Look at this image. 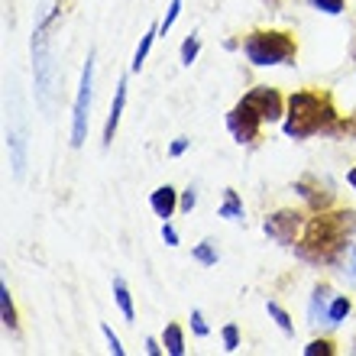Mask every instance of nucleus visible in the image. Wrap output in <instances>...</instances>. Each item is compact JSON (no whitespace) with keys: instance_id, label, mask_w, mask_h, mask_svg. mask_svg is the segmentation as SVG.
I'll use <instances>...</instances> for the list:
<instances>
[{"instance_id":"ddd939ff","label":"nucleus","mask_w":356,"mask_h":356,"mask_svg":"<svg viewBox=\"0 0 356 356\" xmlns=\"http://www.w3.org/2000/svg\"><path fill=\"white\" fill-rule=\"evenodd\" d=\"M113 298H117V305H120L123 318H127V321L136 318V311H133V295H130V289H127V282H123L120 275L113 279Z\"/></svg>"},{"instance_id":"9d476101","label":"nucleus","mask_w":356,"mask_h":356,"mask_svg":"<svg viewBox=\"0 0 356 356\" xmlns=\"http://www.w3.org/2000/svg\"><path fill=\"white\" fill-rule=\"evenodd\" d=\"M123 104H127V81H120V85H117V94H113L111 113H107V123H104V146H111L113 143V133H117V127H120Z\"/></svg>"},{"instance_id":"7ed1b4c3","label":"nucleus","mask_w":356,"mask_h":356,"mask_svg":"<svg viewBox=\"0 0 356 356\" xmlns=\"http://www.w3.org/2000/svg\"><path fill=\"white\" fill-rule=\"evenodd\" d=\"M243 52L253 65H291L298 56V46L282 29H256L246 36Z\"/></svg>"},{"instance_id":"1a4fd4ad","label":"nucleus","mask_w":356,"mask_h":356,"mask_svg":"<svg viewBox=\"0 0 356 356\" xmlns=\"http://www.w3.org/2000/svg\"><path fill=\"white\" fill-rule=\"evenodd\" d=\"M149 204H152V211H156V217L169 220V217L178 211V191L172 185L156 188V191H152V197H149Z\"/></svg>"},{"instance_id":"dca6fc26","label":"nucleus","mask_w":356,"mask_h":356,"mask_svg":"<svg viewBox=\"0 0 356 356\" xmlns=\"http://www.w3.org/2000/svg\"><path fill=\"white\" fill-rule=\"evenodd\" d=\"M162 343H165V350H169L172 356L185 353V334H181V327H178V324H169L165 334H162Z\"/></svg>"},{"instance_id":"412c9836","label":"nucleus","mask_w":356,"mask_h":356,"mask_svg":"<svg viewBox=\"0 0 356 356\" xmlns=\"http://www.w3.org/2000/svg\"><path fill=\"white\" fill-rule=\"evenodd\" d=\"M266 311H269V318L275 321V324H279V327L285 330V334H291V330H295V327H291V318H289V311H282L279 305H275V301H269V305H266Z\"/></svg>"},{"instance_id":"393cba45","label":"nucleus","mask_w":356,"mask_h":356,"mask_svg":"<svg viewBox=\"0 0 356 356\" xmlns=\"http://www.w3.org/2000/svg\"><path fill=\"white\" fill-rule=\"evenodd\" d=\"M236 347H240V330H236V324H227L224 327V350L234 353Z\"/></svg>"},{"instance_id":"c85d7f7f","label":"nucleus","mask_w":356,"mask_h":356,"mask_svg":"<svg viewBox=\"0 0 356 356\" xmlns=\"http://www.w3.org/2000/svg\"><path fill=\"white\" fill-rule=\"evenodd\" d=\"M191 327H195L197 337H207V324H204V314H201V311H191Z\"/></svg>"},{"instance_id":"b1692460","label":"nucleus","mask_w":356,"mask_h":356,"mask_svg":"<svg viewBox=\"0 0 356 356\" xmlns=\"http://www.w3.org/2000/svg\"><path fill=\"white\" fill-rule=\"evenodd\" d=\"M343 275H347L350 282H356V246L343 250Z\"/></svg>"},{"instance_id":"c756f323","label":"nucleus","mask_w":356,"mask_h":356,"mask_svg":"<svg viewBox=\"0 0 356 356\" xmlns=\"http://www.w3.org/2000/svg\"><path fill=\"white\" fill-rule=\"evenodd\" d=\"M162 240L169 246H178V234H175V227L169 224V220H162Z\"/></svg>"},{"instance_id":"f257e3e1","label":"nucleus","mask_w":356,"mask_h":356,"mask_svg":"<svg viewBox=\"0 0 356 356\" xmlns=\"http://www.w3.org/2000/svg\"><path fill=\"white\" fill-rule=\"evenodd\" d=\"M356 230V214L353 211H321L318 217H311L305 234H301L295 253L305 263L324 266L334 263L337 256H343V250L350 246V234Z\"/></svg>"},{"instance_id":"aec40b11","label":"nucleus","mask_w":356,"mask_h":356,"mask_svg":"<svg viewBox=\"0 0 356 356\" xmlns=\"http://www.w3.org/2000/svg\"><path fill=\"white\" fill-rule=\"evenodd\" d=\"M197 52H201V39L191 33V36L181 42V65H191V62L197 58Z\"/></svg>"},{"instance_id":"2eb2a0df","label":"nucleus","mask_w":356,"mask_h":356,"mask_svg":"<svg viewBox=\"0 0 356 356\" xmlns=\"http://www.w3.org/2000/svg\"><path fill=\"white\" fill-rule=\"evenodd\" d=\"M220 217H227V220H243V201H240V195H236L234 188H227V191H224Z\"/></svg>"},{"instance_id":"bb28decb","label":"nucleus","mask_w":356,"mask_h":356,"mask_svg":"<svg viewBox=\"0 0 356 356\" xmlns=\"http://www.w3.org/2000/svg\"><path fill=\"white\" fill-rule=\"evenodd\" d=\"M104 337H107V343H111V353L113 356H123V347H120V337H117V334H113V327L111 324H104Z\"/></svg>"},{"instance_id":"2f4dec72","label":"nucleus","mask_w":356,"mask_h":356,"mask_svg":"<svg viewBox=\"0 0 356 356\" xmlns=\"http://www.w3.org/2000/svg\"><path fill=\"white\" fill-rule=\"evenodd\" d=\"M146 353H149V356H159L162 353V347H159V343H156V340H146Z\"/></svg>"},{"instance_id":"72a5a7b5","label":"nucleus","mask_w":356,"mask_h":356,"mask_svg":"<svg viewBox=\"0 0 356 356\" xmlns=\"http://www.w3.org/2000/svg\"><path fill=\"white\" fill-rule=\"evenodd\" d=\"M266 3H269V7H279V3H282V0H266Z\"/></svg>"},{"instance_id":"a878e982","label":"nucleus","mask_w":356,"mask_h":356,"mask_svg":"<svg viewBox=\"0 0 356 356\" xmlns=\"http://www.w3.org/2000/svg\"><path fill=\"white\" fill-rule=\"evenodd\" d=\"M178 13H181V0H172V7H169V13H165V19L159 23V33H169L172 29V23L178 19Z\"/></svg>"},{"instance_id":"cd10ccee","label":"nucleus","mask_w":356,"mask_h":356,"mask_svg":"<svg viewBox=\"0 0 356 356\" xmlns=\"http://www.w3.org/2000/svg\"><path fill=\"white\" fill-rule=\"evenodd\" d=\"M197 204V195H195V188H188L185 195L178 197V207H181V211H188V214H191V207Z\"/></svg>"},{"instance_id":"5701e85b","label":"nucleus","mask_w":356,"mask_h":356,"mask_svg":"<svg viewBox=\"0 0 356 356\" xmlns=\"http://www.w3.org/2000/svg\"><path fill=\"white\" fill-rule=\"evenodd\" d=\"M330 353H334L330 340H311L308 347H305V356H330Z\"/></svg>"},{"instance_id":"0eeeda50","label":"nucleus","mask_w":356,"mask_h":356,"mask_svg":"<svg viewBox=\"0 0 356 356\" xmlns=\"http://www.w3.org/2000/svg\"><path fill=\"white\" fill-rule=\"evenodd\" d=\"M263 230L269 240H275V243H282V246H291L301 230V214L298 211H275L272 217H266Z\"/></svg>"},{"instance_id":"6e6552de","label":"nucleus","mask_w":356,"mask_h":356,"mask_svg":"<svg viewBox=\"0 0 356 356\" xmlns=\"http://www.w3.org/2000/svg\"><path fill=\"white\" fill-rule=\"evenodd\" d=\"M246 101L253 104L256 111H259V117H263V120H279L282 113V107H285V101H282V94L275 91V88H253V91L246 94Z\"/></svg>"},{"instance_id":"f03ea898","label":"nucleus","mask_w":356,"mask_h":356,"mask_svg":"<svg viewBox=\"0 0 356 356\" xmlns=\"http://www.w3.org/2000/svg\"><path fill=\"white\" fill-rule=\"evenodd\" d=\"M337 120V111L327 94L321 91H295L289 97V117H285V133L291 140H308L321 130H330Z\"/></svg>"},{"instance_id":"7c9ffc66","label":"nucleus","mask_w":356,"mask_h":356,"mask_svg":"<svg viewBox=\"0 0 356 356\" xmlns=\"http://www.w3.org/2000/svg\"><path fill=\"white\" fill-rule=\"evenodd\" d=\"M188 146H191V140H175V143H172V156H181V152H185L188 149Z\"/></svg>"},{"instance_id":"4468645a","label":"nucleus","mask_w":356,"mask_h":356,"mask_svg":"<svg viewBox=\"0 0 356 356\" xmlns=\"http://www.w3.org/2000/svg\"><path fill=\"white\" fill-rule=\"evenodd\" d=\"M0 321H3L7 330H17V308H13V301H10L7 282H0Z\"/></svg>"},{"instance_id":"6ab92c4d","label":"nucleus","mask_w":356,"mask_h":356,"mask_svg":"<svg viewBox=\"0 0 356 356\" xmlns=\"http://www.w3.org/2000/svg\"><path fill=\"white\" fill-rule=\"evenodd\" d=\"M197 259V263H204V266H217V250L211 240H204V243H197L195 246V253H191Z\"/></svg>"},{"instance_id":"a211bd4d","label":"nucleus","mask_w":356,"mask_h":356,"mask_svg":"<svg viewBox=\"0 0 356 356\" xmlns=\"http://www.w3.org/2000/svg\"><path fill=\"white\" fill-rule=\"evenodd\" d=\"M156 33H159V26H152L149 33L140 39V46H136V52H133V72H140V68H143V62H146V56H149V49H152Z\"/></svg>"},{"instance_id":"f3484780","label":"nucleus","mask_w":356,"mask_h":356,"mask_svg":"<svg viewBox=\"0 0 356 356\" xmlns=\"http://www.w3.org/2000/svg\"><path fill=\"white\" fill-rule=\"evenodd\" d=\"M350 298L347 295H337V298L330 301V308H327V324H340V321H347V314H350Z\"/></svg>"},{"instance_id":"f8f14e48","label":"nucleus","mask_w":356,"mask_h":356,"mask_svg":"<svg viewBox=\"0 0 356 356\" xmlns=\"http://www.w3.org/2000/svg\"><path fill=\"white\" fill-rule=\"evenodd\" d=\"M327 301H330V289L327 285H318V289H314V298H311V324L327 321Z\"/></svg>"},{"instance_id":"4be33fe9","label":"nucleus","mask_w":356,"mask_h":356,"mask_svg":"<svg viewBox=\"0 0 356 356\" xmlns=\"http://www.w3.org/2000/svg\"><path fill=\"white\" fill-rule=\"evenodd\" d=\"M343 3H347V0H311V7L321 10V13H330V17L343 13Z\"/></svg>"},{"instance_id":"473e14b6","label":"nucleus","mask_w":356,"mask_h":356,"mask_svg":"<svg viewBox=\"0 0 356 356\" xmlns=\"http://www.w3.org/2000/svg\"><path fill=\"white\" fill-rule=\"evenodd\" d=\"M347 181H350V188H353V191H356V165H353V169H350V175H347Z\"/></svg>"},{"instance_id":"423d86ee","label":"nucleus","mask_w":356,"mask_h":356,"mask_svg":"<svg viewBox=\"0 0 356 356\" xmlns=\"http://www.w3.org/2000/svg\"><path fill=\"white\" fill-rule=\"evenodd\" d=\"M259 127H263V117H259V111H256L246 97L227 113V130H230V136H234L236 143L259 140Z\"/></svg>"},{"instance_id":"20e7f679","label":"nucleus","mask_w":356,"mask_h":356,"mask_svg":"<svg viewBox=\"0 0 356 356\" xmlns=\"http://www.w3.org/2000/svg\"><path fill=\"white\" fill-rule=\"evenodd\" d=\"M56 13H62V7L52 10L49 17H42L36 36H33V72H36V88H39V94H42V101L49 97V91H52V78H56L52 52H49V23H52Z\"/></svg>"},{"instance_id":"39448f33","label":"nucleus","mask_w":356,"mask_h":356,"mask_svg":"<svg viewBox=\"0 0 356 356\" xmlns=\"http://www.w3.org/2000/svg\"><path fill=\"white\" fill-rule=\"evenodd\" d=\"M91 91H94V52H88L81 85L75 97V113H72V146H81L88 140V117H91Z\"/></svg>"},{"instance_id":"9b49d317","label":"nucleus","mask_w":356,"mask_h":356,"mask_svg":"<svg viewBox=\"0 0 356 356\" xmlns=\"http://www.w3.org/2000/svg\"><path fill=\"white\" fill-rule=\"evenodd\" d=\"M295 191H298V195L305 197V201H308V204L314 207V211H321V207H327V204H330V191H321V188L314 185L311 178H301L298 185H295Z\"/></svg>"}]
</instances>
